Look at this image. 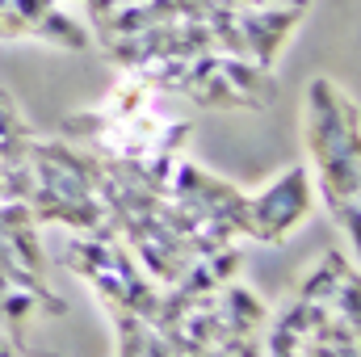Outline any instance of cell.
Returning a JSON list of instances; mask_svg holds the SVG:
<instances>
[{
    "instance_id": "1",
    "label": "cell",
    "mask_w": 361,
    "mask_h": 357,
    "mask_svg": "<svg viewBox=\"0 0 361 357\" xmlns=\"http://www.w3.org/2000/svg\"><path fill=\"white\" fill-rule=\"evenodd\" d=\"M302 139L315 164V193L332 210L336 227L357 240L361 206V139L353 97L328 76H315L302 92Z\"/></svg>"
},
{
    "instance_id": "2",
    "label": "cell",
    "mask_w": 361,
    "mask_h": 357,
    "mask_svg": "<svg viewBox=\"0 0 361 357\" xmlns=\"http://www.w3.org/2000/svg\"><path fill=\"white\" fill-rule=\"evenodd\" d=\"M315 210V181L307 164H290L281 177L248 193V236L261 244H286Z\"/></svg>"
},
{
    "instance_id": "3",
    "label": "cell",
    "mask_w": 361,
    "mask_h": 357,
    "mask_svg": "<svg viewBox=\"0 0 361 357\" xmlns=\"http://www.w3.org/2000/svg\"><path fill=\"white\" fill-rule=\"evenodd\" d=\"M169 198H177L185 210H193L206 223L227 227L231 236H248V193L235 189L231 181L214 177L206 169H197L193 160L180 156L173 177H169Z\"/></svg>"
},
{
    "instance_id": "4",
    "label": "cell",
    "mask_w": 361,
    "mask_h": 357,
    "mask_svg": "<svg viewBox=\"0 0 361 357\" xmlns=\"http://www.w3.org/2000/svg\"><path fill=\"white\" fill-rule=\"evenodd\" d=\"M298 17L302 8L290 4V8H277V4H261V8H235V21H240V42H244V55L261 68H273V59L281 55V47L290 42V34L298 30Z\"/></svg>"
},
{
    "instance_id": "5",
    "label": "cell",
    "mask_w": 361,
    "mask_h": 357,
    "mask_svg": "<svg viewBox=\"0 0 361 357\" xmlns=\"http://www.w3.org/2000/svg\"><path fill=\"white\" fill-rule=\"evenodd\" d=\"M353 273V265L341 257V253H328L319 269H311L307 277H302V286H298V298H307V303H328L332 294H336V286L345 282Z\"/></svg>"
},
{
    "instance_id": "6",
    "label": "cell",
    "mask_w": 361,
    "mask_h": 357,
    "mask_svg": "<svg viewBox=\"0 0 361 357\" xmlns=\"http://www.w3.org/2000/svg\"><path fill=\"white\" fill-rule=\"evenodd\" d=\"M0 357H13V349H8V341L0 337Z\"/></svg>"
}]
</instances>
